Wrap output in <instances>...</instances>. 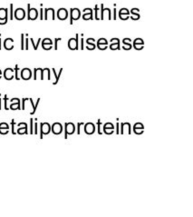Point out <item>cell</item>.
I'll return each instance as SVG.
<instances>
[{
  "label": "cell",
  "instance_id": "30bf717a",
  "mask_svg": "<svg viewBox=\"0 0 193 217\" xmlns=\"http://www.w3.org/2000/svg\"><path fill=\"white\" fill-rule=\"evenodd\" d=\"M14 16H15V18L16 20H23V19H25V11L23 8L18 7V8H16V9L15 10Z\"/></svg>",
  "mask_w": 193,
  "mask_h": 217
},
{
  "label": "cell",
  "instance_id": "44dd1931",
  "mask_svg": "<svg viewBox=\"0 0 193 217\" xmlns=\"http://www.w3.org/2000/svg\"><path fill=\"white\" fill-rule=\"evenodd\" d=\"M125 133H128L129 135H130V123H124L121 124V130H120V134L124 135Z\"/></svg>",
  "mask_w": 193,
  "mask_h": 217
},
{
  "label": "cell",
  "instance_id": "7402d4cb",
  "mask_svg": "<svg viewBox=\"0 0 193 217\" xmlns=\"http://www.w3.org/2000/svg\"><path fill=\"white\" fill-rule=\"evenodd\" d=\"M49 15H51L53 20L56 19V14H55V9H54V8H51V7H50V8H46V9H45V17H44V19H45V20H47Z\"/></svg>",
  "mask_w": 193,
  "mask_h": 217
},
{
  "label": "cell",
  "instance_id": "9f6ffc18",
  "mask_svg": "<svg viewBox=\"0 0 193 217\" xmlns=\"http://www.w3.org/2000/svg\"><path fill=\"white\" fill-rule=\"evenodd\" d=\"M2 74H3V73H2V71H1V69H0V79H1V77H2Z\"/></svg>",
  "mask_w": 193,
  "mask_h": 217
},
{
  "label": "cell",
  "instance_id": "f6af8a7d",
  "mask_svg": "<svg viewBox=\"0 0 193 217\" xmlns=\"http://www.w3.org/2000/svg\"><path fill=\"white\" fill-rule=\"evenodd\" d=\"M28 42H29V39H28V37H26L25 38V50H28Z\"/></svg>",
  "mask_w": 193,
  "mask_h": 217
},
{
  "label": "cell",
  "instance_id": "ee69618b",
  "mask_svg": "<svg viewBox=\"0 0 193 217\" xmlns=\"http://www.w3.org/2000/svg\"><path fill=\"white\" fill-rule=\"evenodd\" d=\"M97 124H98V134H99V135H102V134H103V133L101 132V124H102V123H101V120H100V119L97 121Z\"/></svg>",
  "mask_w": 193,
  "mask_h": 217
},
{
  "label": "cell",
  "instance_id": "6da1fadb",
  "mask_svg": "<svg viewBox=\"0 0 193 217\" xmlns=\"http://www.w3.org/2000/svg\"><path fill=\"white\" fill-rule=\"evenodd\" d=\"M38 11L35 7H30V4L27 5V19L36 20L38 17Z\"/></svg>",
  "mask_w": 193,
  "mask_h": 217
},
{
  "label": "cell",
  "instance_id": "83f0119b",
  "mask_svg": "<svg viewBox=\"0 0 193 217\" xmlns=\"http://www.w3.org/2000/svg\"><path fill=\"white\" fill-rule=\"evenodd\" d=\"M139 8H132L130 11V13L132 15L131 16H134V17H136V18H138V17H140V15H139ZM139 19V18H138Z\"/></svg>",
  "mask_w": 193,
  "mask_h": 217
},
{
  "label": "cell",
  "instance_id": "7a4b0ae2",
  "mask_svg": "<svg viewBox=\"0 0 193 217\" xmlns=\"http://www.w3.org/2000/svg\"><path fill=\"white\" fill-rule=\"evenodd\" d=\"M75 132V125L73 123L64 124V139H67L68 135H73Z\"/></svg>",
  "mask_w": 193,
  "mask_h": 217
},
{
  "label": "cell",
  "instance_id": "b9f144b4",
  "mask_svg": "<svg viewBox=\"0 0 193 217\" xmlns=\"http://www.w3.org/2000/svg\"><path fill=\"white\" fill-rule=\"evenodd\" d=\"M7 100H8V98H7V96L5 95V97H4V103H5V110H9V108L7 107Z\"/></svg>",
  "mask_w": 193,
  "mask_h": 217
},
{
  "label": "cell",
  "instance_id": "4316f807",
  "mask_svg": "<svg viewBox=\"0 0 193 217\" xmlns=\"http://www.w3.org/2000/svg\"><path fill=\"white\" fill-rule=\"evenodd\" d=\"M29 101H30V103H31V105H32V107H33V111H32L30 114H34L36 113V108H37V106H38L39 102H40V98L37 99L36 105H34V102H33V99H32V98H29Z\"/></svg>",
  "mask_w": 193,
  "mask_h": 217
},
{
  "label": "cell",
  "instance_id": "484cf974",
  "mask_svg": "<svg viewBox=\"0 0 193 217\" xmlns=\"http://www.w3.org/2000/svg\"><path fill=\"white\" fill-rule=\"evenodd\" d=\"M52 71H53V73H54V75H55V77H56V81L53 83V85H56V84L58 83L59 79H60V76H61V75H62L63 68H61V69H60V71H59V73H58V74H56V69H55V68H53V69H52Z\"/></svg>",
  "mask_w": 193,
  "mask_h": 217
},
{
  "label": "cell",
  "instance_id": "4fadbf2b",
  "mask_svg": "<svg viewBox=\"0 0 193 217\" xmlns=\"http://www.w3.org/2000/svg\"><path fill=\"white\" fill-rule=\"evenodd\" d=\"M97 48L100 49L101 51H103L105 49H107V47H108V41L105 39V38H100L98 41H97Z\"/></svg>",
  "mask_w": 193,
  "mask_h": 217
},
{
  "label": "cell",
  "instance_id": "2e32d148",
  "mask_svg": "<svg viewBox=\"0 0 193 217\" xmlns=\"http://www.w3.org/2000/svg\"><path fill=\"white\" fill-rule=\"evenodd\" d=\"M111 44L110 45V49L111 50H120L121 47H120V39L119 38H112L111 39Z\"/></svg>",
  "mask_w": 193,
  "mask_h": 217
},
{
  "label": "cell",
  "instance_id": "7dc6e473",
  "mask_svg": "<svg viewBox=\"0 0 193 217\" xmlns=\"http://www.w3.org/2000/svg\"><path fill=\"white\" fill-rule=\"evenodd\" d=\"M8 132H9V129H0L1 135H6V134H8Z\"/></svg>",
  "mask_w": 193,
  "mask_h": 217
},
{
  "label": "cell",
  "instance_id": "1f68e13d",
  "mask_svg": "<svg viewBox=\"0 0 193 217\" xmlns=\"http://www.w3.org/2000/svg\"><path fill=\"white\" fill-rule=\"evenodd\" d=\"M14 71H15V80H20V76H19V67H18L17 65H15Z\"/></svg>",
  "mask_w": 193,
  "mask_h": 217
},
{
  "label": "cell",
  "instance_id": "9c48e42d",
  "mask_svg": "<svg viewBox=\"0 0 193 217\" xmlns=\"http://www.w3.org/2000/svg\"><path fill=\"white\" fill-rule=\"evenodd\" d=\"M105 15H107L109 20H111V19L113 18V17H112V13H111V9H110V8H107V7H103V5L102 4V5H101V16H100V19H101V20H103Z\"/></svg>",
  "mask_w": 193,
  "mask_h": 217
},
{
  "label": "cell",
  "instance_id": "f546056e",
  "mask_svg": "<svg viewBox=\"0 0 193 217\" xmlns=\"http://www.w3.org/2000/svg\"><path fill=\"white\" fill-rule=\"evenodd\" d=\"M100 8L98 7V5H95V7H94V12H95V19L96 20H100V12H99Z\"/></svg>",
  "mask_w": 193,
  "mask_h": 217
},
{
  "label": "cell",
  "instance_id": "681fc988",
  "mask_svg": "<svg viewBox=\"0 0 193 217\" xmlns=\"http://www.w3.org/2000/svg\"><path fill=\"white\" fill-rule=\"evenodd\" d=\"M17 125H18V127H27V124L25 123V122H23V123H19Z\"/></svg>",
  "mask_w": 193,
  "mask_h": 217
},
{
  "label": "cell",
  "instance_id": "8d00e7d4",
  "mask_svg": "<svg viewBox=\"0 0 193 217\" xmlns=\"http://www.w3.org/2000/svg\"><path fill=\"white\" fill-rule=\"evenodd\" d=\"M133 132H134V134H136V135H141V134H143V132H144V129H141V128L133 129Z\"/></svg>",
  "mask_w": 193,
  "mask_h": 217
},
{
  "label": "cell",
  "instance_id": "9a60e30c",
  "mask_svg": "<svg viewBox=\"0 0 193 217\" xmlns=\"http://www.w3.org/2000/svg\"><path fill=\"white\" fill-rule=\"evenodd\" d=\"M52 46H53V41L50 38H45L42 40V47L45 50H51L52 49Z\"/></svg>",
  "mask_w": 193,
  "mask_h": 217
},
{
  "label": "cell",
  "instance_id": "f35d334b",
  "mask_svg": "<svg viewBox=\"0 0 193 217\" xmlns=\"http://www.w3.org/2000/svg\"><path fill=\"white\" fill-rule=\"evenodd\" d=\"M62 38H56L55 39V50H57L58 49V42L61 41Z\"/></svg>",
  "mask_w": 193,
  "mask_h": 217
},
{
  "label": "cell",
  "instance_id": "4dcf8cb0",
  "mask_svg": "<svg viewBox=\"0 0 193 217\" xmlns=\"http://www.w3.org/2000/svg\"><path fill=\"white\" fill-rule=\"evenodd\" d=\"M30 41H31V43H32V45H33V47H34V49H35V50H37V49H38V46H39V44L41 43L42 39H41V38H39V39H38V42H37V44H35V42H34V39H33V38H30Z\"/></svg>",
  "mask_w": 193,
  "mask_h": 217
},
{
  "label": "cell",
  "instance_id": "8fae6325",
  "mask_svg": "<svg viewBox=\"0 0 193 217\" xmlns=\"http://www.w3.org/2000/svg\"><path fill=\"white\" fill-rule=\"evenodd\" d=\"M3 75H4V77L5 80H12L14 77H15V71L13 68H6L4 72H3Z\"/></svg>",
  "mask_w": 193,
  "mask_h": 217
},
{
  "label": "cell",
  "instance_id": "f5cc1de1",
  "mask_svg": "<svg viewBox=\"0 0 193 217\" xmlns=\"http://www.w3.org/2000/svg\"><path fill=\"white\" fill-rule=\"evenodd\" d=\"M116 134H117V135L120 134V124H119V123L116 124Z\"/></svg>",
  "mask_w": 193,
  "mask_h": 217
},
{
  "label": "cell",
  "instance_id": "7c38bea8",
  "mask_svg": "<svg viewBox=\"0 0 193 217\" xmlns=\"http://www.w3.org/2000/svg\"><path fill=\"white\" fill-rule=\"evenodd\" d=\"M84 133L87 135H93L95 132V125L93 123H87L84 124Z\"/></svg>",
  "mask_w": 193,
  "mask_h": 217
},
{
  "label": "cell",
  "instance_id": "f1b7e54d",
  "mask_svg": "<svg viewBox=\"0 0 193 217\" xmlns=\"http://www.w3.org/2000/svg\"><path fill=\"white\" fill-rule=\"evenodd\" d=\"M16 134L18 135H27L28 132H27V127H19L17 129V132Z\"/></svg>",
  "mask_w": 193,
  "mask_h": 217
},
{
  "label": "cell",
  "instance_id": "836d02e7",
  "mask_svg": "<svg viewBox=\"0 0 193 217\" xmlns=\"http://www.w3.org/2000/svg\"><path fill=\"white\" fill-rule=\"evenodd\" d=\"M21 49L22 50L25 49V35L24 34L21 35Z\"/></svg>",
  "mask_w": 193,
  "mask_h": 217
},
{
  "label": "cell",
  "instance_id": "277c9868",
  "mask_svg": "<svg viewBox=\"0 0 193 217\" xmlns=\"http://www.w3.org/2000/svg\"><path fill=\"white\" fill-rule=\"evenodd\" d=\"M51 132V125L48 123L40 124V139H43L44 135H48Z\"/></svg>",
  "mask_w": 193,
  "mask_h": 217
},
{
  "label": "cell",
  "instance_id": "ac0fdd59",
  "mask_svg": "<svg viewBox=\"0 0 193 217\" xmlns=\"http://www.w3.org/2000/svg\"><path fill=\"white\" fill-rule=\"evenodd\" d=\"M11 105L9 107V110H20V99L13 98L10 100Z\"/></svg>",
  "mask_w": 193,
  "mask_h": 217
},
{
  "label": "cell",
  "instance_id": "bcb514c9",
  "mask_svg": "<svg viewBox=\"0 0 193 217\" xmlns=\"http://www.w3.org/2000/svg\"><path fill=\"white\" fill-rule=\"evenodd\" d=\"M11 124H12V134H13V135H15L16 132H15V128H14V126H15V120H14V119H12Z\"/></svg>",
  "mask_w": 193,
  "mask_h": 217
},
{
  "label": "cell",
  "instance_id": "6f0895ef",
  "mask_svg": "<svg viewBox=\"0 0 193 217\" xmlns=\"http://www.w3.org/2000/svg\"><path fill=\"white\" fill-rule=\"evenodd\" d=\"M1 101L2 100H1V97H0V110H1Z\"/></svg>",
  "mask_w": 193,
  "mask_h": 217
},
{
  "label": "cell",
  "instance_id": "ba28073f",
  "mask_svg": "<svg viewBox=\"0 0 193 217\" xmlns=\"http://www.w3.org/2000/svg\"><path fill=\"white\" fill-rule=\"evenodd\" d=\"M51 132L54 135H61L62 132H63V125H62V124H60V123L53 124L52 126H51Z\"/></svg>",
  "mask_w": 193,
  "mask_h": 217
},
{
  "label": "cell",
  "instance_id": "7bdbcfd3",
  "mask_svg": "<svg viewBox=\"0 0 193 217\" xmlns=\"http://www.w3.org/2000/svg\"><path fill=\"white\" fill-rule=\"evenodd\" d=\"M14 14H13V4H10V20H13Z\"/></svg>",
  "mask_w": 193,
  "mask_h": 217
},
{
  "label": "cell",
  "instance_id": "d6a6232c",
  "mask_svg": "<svg viewBox=\"0 0 193 217\" xmlns=\"http://www.w3.org/2000/svg\"><path fill=\"white\" fill-rule=\"evenodd\" d=\"M138 128L144 129V125H143L141 123H136V124H134V125H133V129H138Z\"/></svg>",
  "mask_w": 193,
  "mask_h": 217
},
{
  "label": "cell",
  "instance_id": "5b68a950",
  "mask_svg": "<svg viewBox=\"0 0 193 217\" xmlns=\"http://www.w3.org/2000/svg\"><path fill=\"white\" fill-rule=\"evenodd\" d=\"M8 20V9L5 7L0 8V25H5Z\"/></svg>",
  "mask_w": 193,
  "mask_h": 217
},
{
  "label": "cell",
  "instance_id": "d590c367",
  "mask_svg": "<svg viewBox=\"0 0 193 217\" xmlns=\"http://www.w3.org/2000/svg\"><path fill=\"white\" fill-rule=\"evenodd\" d=\"M113 132H114V129H111V128L103 129V133L106 135H112V134H113Z\"/></svg>",
  "mask_w": 193,
  "mask_h": 217
},
{
  "label": "cell",
  "instance_id": "d6986e66",
  "mask_svg": "<svg viewBox=\"0 0 193 217\" xmlns=\"http://www.w3.org/2000/svg\"><path fill=\"white\" fill-rule=\"evenodd\" d=\"M130 16V13L127 8H122L119 11V17L122 20H127Z\"/></svg>",
  "mask_w": 193,
  "mask_h": 217
},
{
  "label": "cell",
  "instance_id": "11a10c76",
  "mask_svg": "<svg viewBox=\"0 0 193 217\" xmlns=\"http://www.w3.org/2000/svg\"><path fill=\"white\" fill-rule=\"evenodd\" d=\"M113 19L114 20L116 19V8L115 7L113 8Z\"/></svg>",
  "mask_w": 193,
  "mask_h": 217
},
{
  "label": "cell",
  "instance_id": "ab89813d",
  "mask_svg": "<svg viewBox=\"0 0 193 217\" xmlns=\"http://www.w3.org/2000/svg\"><path fill=\"white\" fill-rule=\"evenodd\" d=\"M33 122H34V119L33 118H31L30 119V134L31 135H33L34 134V129H33Z\"/></svg>",
  "mask_w": 193,
  "mask_h": 217
},
{
  "label": "cell",
  "instance_id": "d4e9b609",
  "mask_svg": "<svg viewBox=\"0 0 193 217\" xmlns=\"http://www.w3.org/2000/svg\"><path fill=\"white\" fill-rule=\"evenodd\" d=\"M83 20H93V9L91 11L85 12L83 15Z\"/></svg>",
  "mask_w": 193,
  "mask_h": 217
},
{
  "label": "cell",
  "instance_id": "3957f363",
  "mask_svg": "<svg viewBox=\"0 0 193 217\" xmlns=\"http://www.w3.org/2000/svg\"><path fill=\"white\" fill-rule=\"evenodd\" d=\"M70 14H71L70 15V24L71 25H73V20H78L81 17V11L79 10V8H76V7L71 8Z\"/></svg>",
  "mask_w": 193,
  "mask_h": 217
},
{
  "label": "cell",
  "instance_id": "8992f818",
  "mask_svg": "<svg viewBox=\"0 0 193 217\" xmlns=\"http://www.w3.org/2000/svg\"><path fill=\"white\" fill-rule=\"evenodd\" d=\"M76 37L75 38H70L68 40V48L70 50H78L79 49V47H78V37L79 35L76 34L75 36Z\"/></svg>",
  "mask_w": 193,
  "mask_h": 217
},
{
  "label": "cell",
  "instance_id": "ffe728a7",
  "mask_svg": "<svg viewBox=\"0 0 193 217\" xmlns=\"http://www.w3.org/2000/svg\"><path fill=\"white\" fill-rule=\"evenodd\" d=\"M4 47L7 51L12 50L14 48V40L12 38H5L4 41Z\"/></svg>",
  "mask_w": 193,
  "mask_h": 217
},
{
  "label": "cell",
  "instance_id": "603a6c76",
  "mask_svg": "<svg viewBox=\"0 0 193 217\" xmlns=\"http://www.w3.org/2000/svg\"><path fill=\"white\" fill-rule=\"evenodd\" d=\"M95 40L93 38H87L86 39V49L88 50H94L96 46L94 44Z\"/></svg>",
  "mask_w": 193,
  "mask_h": 217
},
{
  "label": "cell",
  "instance_id": "74e56055",
  "mask_svg": "<svg viewBox=\"0 0 193 217\" xmlns=\"http://www.w3.org/2000/svg\"><path fill=\"white\" fill-rule=\"evenodd\" d=\"M0 129H9L8 124H6V123H5V122L1 123V124H0Z\"/></svg>",
  "mask_w": 193,
  "mask_h": 217
},
{
  "label": "cell",
  "instance_id": "cb8c5ba5",
  "mask_svg": "<svg viewBox=\"0 0 193 217\" xmlns=\"http://www.w3.org/2000/svg\"><path fill=\"white\" fill-rule=\"evenodd\" d=\"M131 40L130 38H124L123 39V49L124 50H130L132 46L130 44Z\"/></svg>",
  "mask_w": 193,
  "mask_h": 217
},
{
  "label": "cell",
  "instance_id": "f907efd6",
  "mask_svg": "<svg viewBox=\"0 0 193 217\" xmlns=\"http://www.w3.org/2000/svg\"><path fill=\"white\" fill-rule=\"evenodd\" d=\"M82 125H83V123H79L78 125H77V133H78V135H80V127Z\"/></svg>",
  "mask_w": 193,
  "mask_h": 217
},
{
  "label": "cell",
  "instance_id": "e0dca14e",
  "mask_svg": "<svg viewBox=\"0 0 193 217\" xmlns=\"http://www.w3.org/2000/svg\"><path fill=\"white\" fill-rule=\"evenodd\" d=\"M57 17L60 20H66L68 17V11L65 8H59L57 11Z\"/></svg>",
  "mask_w": 193,
  "mask_h": 217
},
{
  "label": "cell",
  "instance_id": "816d5d0a",
  "mask_svg": "<svg viewBox=\"0 0 193 217\" xmlns=\"http://www.w3.org/2000/svg\"><path fill=\"white\" fill-rule=\"evenodd\" d=\"M37 130H38V129H37V123H36H36H35V132H34L35 135H37V133H38Z\"/></svg>",
  "mask_w": 193,
  "mask_h": 217
},
{
  "label": "cell",
  "instance_id": "db71d44e",
  "mask_svg": "<svg viewBox=\"0 0 193 217\" xmlns=\"http://www.w3.org/2000/svg\"><path fill=\"white\" fill-rule=\"evenodd\" d=\"M43 12H44V9H43V8H41V9H40V19H41V20H42V19H44Z\"/></svg>",
  "mask_w": 193,
  "mask_h": 217
},
{
  "label": "cell",
  "instance_id": "60d3db41",
  "mask_svg": "<svg viewBox=\"0 0 193 217\" xmlns=\"http://www.w3.org/2000/svg\"><path fill=\"white\" fill-rule=\"evenodd\" d=\"M29 100V98H23L22 99V110H25V102Z\"/></svg>",
  "mask_w": 193,
  "mask_h": 217
},
{
  "label": "cell",
  "instance_id": "5bb4252c",
  "mask_svg": "<svg viewBox=\"0 0 193 217\" xmlns=\"http://www.w3.org/2000/svg\"><path fill=\"white\" fill-rule=\"evenodd\" d=\"M132 47H133L134 49L140 51V50H141V49L143 48V47H144V41H143L141 38H136V39L133 41V46H132Z\"/></svg>",
  "mask_w": 193,
  "mask_h": 217
},
{
  "label": "cell",
  "instance_id": "c3c4849f",
  "mask_svg": "<svg viewBox=\"0 0 193 217\" xmlns=\"http://www.w3.org/2000/svg\"><path fill=\"white\" fill-rule=\"evenodd\" d=\"M80 42H81V47H80V49H81V50H83V49H84V39H83V38H82Z\"/></svg>",
  "mask_w": 193,
  "mask_h": 217
},
{
  "label": "cell",
  "instance_id": "680465c9",
  "mask_svg": "<svg viewBox=\"0 0 193 217\" xmlns=\"http://www.w3.org/2000/svg\"><path fill=\"white\" fill-rule=\"evenodd\" d=\"M0 50H1V38H0Z\"/></svg>",
  "mask_w": 193,
  "mask_h": 217
},
{
  "label": "cell",
  "instance_id": "e575fe53",
  "mask_svg": "<svg viewBox=\"0 0 193 217\" xmlns=\"http://www.w3.org/2000/svg\"><path fill=\"white\" fill-rule=\"evenodd\" d=\"M107 128H111V129H114V125L112 123H106L104 124L103 129H107Z\"/></svg>",
  "mask_w": 193,
  "mask_h": 217
},
{
  "label": "cell",
  "instance_id": "52a82bcc",
  "mask_svg": "<svg viewBox=\"0 0 193 217\" xmlns=\"http://www.w3.org/2000/svg\"><path fill=\"white\" fill-rule=\"evenodd\" d=\"M32 71L29 69V68H23L22 70H21V72H20V77L23 79V80H25V81H27V80H30L31 79V77H32Z\"/></svg>",
  "mask_w": 193,
  "mask_h": 217
}]
</instances>
